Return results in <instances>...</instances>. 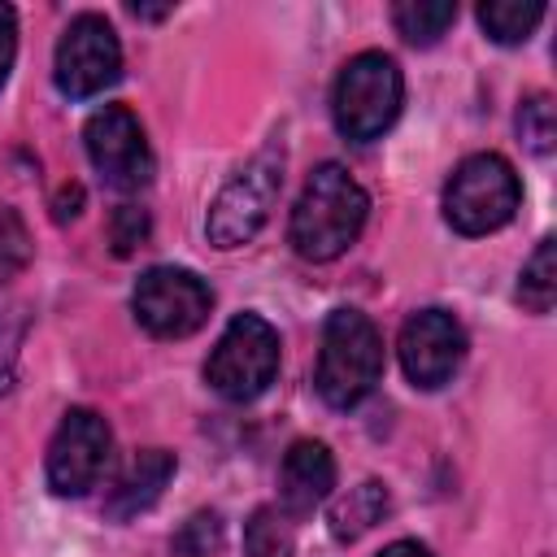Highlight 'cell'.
I'll return each instance as SVG.
<instances>
[{"label": "cell", "mask_w": 557, "mask_h": 557, "mask_svg": "<svg viewBox=\"0 0 557 557\" xmlns=\"http://www.w3.org/2000/svg\"><path fill=\"white\" fill-rule=\"evenodd\" d=\"M131 309L139 326L157 339H187L191 331L205 326L213 309V292L196 270L183 265H152L139 274L131 292Z\"/></svg>", "instance_id": "7"}, {"label": "cell", "mask_w": 557, "mask_h": 557, "mask_svg": "<svg viewBox=\"0 0 557 557\" xmlns=\"http://www.w3.org/2000/svg\"><path fill=\"white\" fill-rule=\"evenodd\" d=\"M335 487V457L322 440H296L287 453H283V466H278V500H283V513L292 518H305L313 513Z\"/></svg>", "instance_id": "12"}, {"label": "cell", "mask_w": 557, "mask_h": 557, "mask_svg": "<svg viewBox=\"0 0 557 557\" xmlns=\"http://www.w3.org/2000/svg\"><path fill=\"white\" fill-rule=\"evenodd\" d=\"M278 374V331L261 313H235L205 361V379L222 400H257Z\"/></svg>", "instance_id": "6"}, {"label": "cell", "mask_w": 557, "mask_h": 557, "mask_svg": "<svg viewBox=\"0 0 557 557\" xmlns=\"http://www.w3.org/2000/svg\"><path fill=\"white\" fill-rule=\"evenodd\" d=\"M405 104V78H400V65L387 57V52H357L339 78H335V91H331V113H335V126L344 139L352 144H370L379 139L396 113Z\"/></svg>", "instance_id": "3"}, {"label": "cell", "mask_w": 557, "mask_h": 557, "mask_svg": "<svg viewBox=\"0 0 557 557\" xmlns=\"http://www.w3.org/2000/svg\"><path fill=\"white\" fill-rule=\"evenodd\" d=\"M87 157L96 174L117 191H139L152 183V148L139 126V117L126 104H104L83 126Z\"/></svg>", "instance_id": "9"}, {"label": "cell", "mask_w": 557, "mask_h": 557, "mask_svg": "<svg viewBox=\"0 0 557 557\" xmlns=\"http://www.w3.org/2000/svg\"><path fill=\"white\" fill-rule=\"evenodd\" d=\"M383 379V339L374 322L357 309H335L322 326V352H318V396L331 409L361 405Z\"/></svg>", "instance_id": "2"}, {"label": "cell", "mask_w": 557, "mask_h": 557, "mask_svg": "<svg viewBox=\"0 0 557 557\" xmlns=\"http://www.w3.org/2000/svg\"><path fill=\"white\" fill-rule=\"evenodd\" d=\"M518 300L531 313H548L557 300V239L544 235L518 274Z\"/></svg>", "instance_id": "16"}, {"label": "cell", "mask_w": 557, "mask_h": 557, "mask_svg": "<svg viewBox=\"0 0 557 557\" xmlns=\"http://www.w3.org/2000/svg\"><path fill=\"white\" fill-rule=\"evenodd\" d=\"M244 557H292V531L283 522V513L274 509H252L248 527H244Z\"/></svg>", "instance_id": "19"}, {"label": "cell", "mask_w": 557, "mask_h": 557, "mask_svg": "<svg viewBox=\"0 0 557 557\" xmlns=\"http://www.w3.org/2000/svg\"><path fill=\"white\" fill-rule=\"evenodd\" d=\"M13 57H17V13L9 4H0V87L9 83Z\"/></svg>", "instance_id": "24"}, {"label": "cell", "mask_w": 557, "mask_h": 557, "mask_svg": "<svg viewBox=\"0 0 557 557\" xmlns=\"http://www.w3.org/2000/svg\"><path fill=\"white\" fill-rule=\"evenodd\" d=\"M222 535H226L222 531V518L213 509H200V513H191L178 527V535L170 540V548H174V557H218Z\"/></svg>", "instance_id": "20"}, {"label": "cell", "mask_w": 557, "mask_h": 557, "mask_svg": "<svg viewBox=\"0 0 557 557\" xmlns=\"http://www.w3.org/2000/svg\"><path fill=\"white\" fill-rule=\"evenodd\" d=\"M453 22H457L453 0H400V4H392V26L413 48H431Z\"/></svg>", "instance_id": "15"}, {"label": "cell", "mask_w": 557, "mask_h": 557, "mask_svg": "<svg viewBox=\"0 0 557 557\" xmlns=\"http://www.w3.org/2000/svg\"><path fill=\"white\" fill-rule=\"evenodd\" d=\"M405 379L422 392L444 387L466 361V331L448 309H418L405 318L396 339Z\"/></svg>", "instance_id": "11"}, {"label": "cell", "mask_w": 557, "mask_h": 557, "mask_svg": "<svg viewBox=\"0 0 557 557\" xmlns=\"http://www.w3.org/2000/svg\"><path fill=\"white\" fill-rule=\"evenodd\" d=\"M52 78H57L61 96H70V100H87V96H100L104 87H113L122 78V44H117V30L100 13L70 17V26L57 39Z\"/></svg>", "instance_id": "8"}, {"label": "cell", "mask_w": 557, "mask_h": 557, "mask_svg": "<svg viewBox=\"0 0 557 557\" xmlns=\"http://www.w3.org/2000/svg\"><path fill=\"white\" fill-rule=\"evenodd\" d=\"M387 505H392V500H387V487H383L379 479H366V483L348 487V496H339V500L331 505V535L344 540V544L361 540L374 522H383Z\"/></svg>", "instance_id": "14"}, {"label": "cell", "mask_w": 557, "mask_h": 557, "mask_svg": "<svg viewBox=\"0 0 557 557\" xmlns=\"http://www.w3.org/2000/svg\"><path fill=\"white\" fill-rule=\"evenodd\" d=\"M26 257H30V235H26L22 218L9 205H0V278L17 274L26 265Z\"/></svg>", "instance_id": "22"}, {"label": "cell", "mask_w": 557, "mask_h": 557, "mask_svg": "<svg viewBox=\"0 0 557 557\" xmlns=\"http://www.w3.org/2000/svg\"><path fill=\"white\" fill-rule=\"evenodd\" d=\"M370 213V196L366 187L335 161L318 165L292 209V226L287 239L305 261H335L339 252H348L366 226Z\"/></svg>", "instance_id": "1"}, {"label": "cell", "mask_w": 557, "mask_h": 557, "mask_svg": "<svg viewBox=\"0 0 557 557\" xmlns=\"http://www.w3.org/2000/svg\"><path fill=\"white\" fill-rule=\"evenodd\" d=\"M148 231H152V222H148V209H139V205H117L109 213V244L117 257H131L135 248H144Z\"/></svg>", "instance_id": "21"}, {"label": "cell", "mask_w": 557, "mask_h": 557, "mask_svg": "<svg viewBox=\"0 0 557 557\" xmlns=\"http://www.w3.org/2000/svg\"><path fill=\"white\" fill-rule=\"evenodd\" d=\"M174 470H178L174 453H165V448H144V453L117 474V483L109 487L104 513H109L113 522L139 518L144 509H152V505L161 500V492H165V483L174 479Z\"/></svg>", "instance_id": "13"}, {"label": "cell", "mask_w": 557, "mask_h": 557, "mask_svg": "<svg viewBox=\"0 0 557 557\" xmlns=\"http://www.w3.org/2000/svg\"><path fill=\"white\" fill-rule=\"evenodd\" d=\"M518 200H522V183L500 152L466 157L444 183V218L457 235L500 231L518 213Z\"/></svg>", "instance_id": "4"}, {"label": "cell", "mask_w": 557, "mask_h": 557, "mask_svg": "<svg viewBox=\"0 0 557 557\" xmlns=\"http://www.w3.org/2000/svg\"><path fill=\"white\" fill-rule=\"evenodd\" d=\"M113 457V431L96 409H65L48 444V487L57 496H83L100 483Z\"/></svg>", "instance_id": "10"}, {"label": "cell", "mask_w": 557, "mask_h": 557, "mask_svg": "<svg viewBox=\"0 0 557 557\" xmlns=\"http://www.w3.org/2000/svg\"><path fill=\"white\" fill-rule=\"evenodd\" d=\"M78 209H83V187L78 183H65L57 191V200H52V218L57 222H70V218H78Z\"/></svg>", "instance_id": "25"}, {"label": "cell", "mask_w": 557, "mask_h": 557, "mask_svg": "<svg viewBox=\"0 0 557 557\" xmlns=\"http://www.w3.org/2000/svg\"><path fill=\"white\" fill-rule=\"evenodd\" d=\"M518 135H522V144L535 157H548L553 152V144H557V113H553V100L544 91H531L518 104Z\"/></svg>", "instance_id": "18"}, {"label": "cell", "mask_w": 557, "mask_h": 557, "mask_svg": "<svg viewBox=\"0 0 557 557\" xmlns=\"http://www.w3.org/2000/svg\"><path fill=\"white\" fill-rule=\"evenodd\" d=\"M540 17H544L540 0H487V4H479V26L496 44H522L540 26Z\"/></svg>", "instance_id": "17"}, {"label": "cell", "mask_w": 557, "mask_h": 557, "mask_svg": "<svg viewBox=\"0 0 557 557\" xmlns=\"http://www.w3.org/2000/svg\"><path fill=\"white\" fill-rule=\"evenodd\" d=\"M278 187H283V144H270L248 165H239L226 178V187L218 191V200L209 205V218H205L209 244L239 248V244L257 239V231L270 222Z\"/></svg>", "instance_id": "5"}, {"label": "cell", "mask_w": 557, "mask_h": 557, "mask_svg": "<svg viewBox=\"0 0 557 557\" xmlns=\"http://www.w3.org/2000/svg\"><path fill=\"white\" fill-rule=\"evenodd\" d=\"M379 557H431V553H426L418 540H396V544H387Z\"/></svg>", "instance_id": "26"}, {"label": "cell", "mask_w": 557, "mask_h": 557, "mask_svg": "<svg viewBox=\"0 0 557 557\" xmlns=\"http://www.w3.org/2000/svg\"><path fill=\"white\" fill-rule=\"evenodd\" d=\"M9 318H13V309L0 313V392L13 387V361H17V344H22V326H26V322H17L13 331H4Z\"/></svg>", "instance_id": "23"}]
</instances>
